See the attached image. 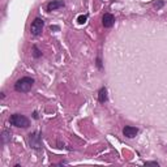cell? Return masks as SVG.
Wrapping results in <instances>:
<instances>
[{
	"mask_svg": "<svg viewBox=\"0 0 167 167\" xmlns=\"http://www.w3.org/2000/svg\"><path fill=\"white\" fill-rule=\"evenodd\" d=\"M43 26H45V21L42 18H34V21L31 22V26H30V33L33 37H39L42 34V30H43Z\"/></svg>",
	"mask_w": 167,
	"mask_h": 167,
	"instance_id": "3957f363",
	"label": "cell"
},
{
	"mask_svg": "<svg viewBox=\"0 0 167 167\" xmlns=\"http://www.w3.org/2000/svg\"><path fill=\"white\" fill-rule=\"evenodd\" d=\"M29 145L33 149H41L42 148V137L39 132H34L29 134Z\"/></svg>",
	"mask_w": 167,
	"mask_h": 167,
	"instance_id": "277c9868",
	"label": "cell"
},
{
	"mask_svg": "<svg viewBox=\"0 0 167 167\" xmlns=\"http://www.w3.org/2000/svg\"><path fill=\"white\" fill-rule=\"evenodd\" d=\"M34 85V80L31 77H22L14 84V90L18 93H27Z\"/></svg>",
	"mask_w": 167,
	"mask_h": 167,
	"instance_id": "6da1fadb",
	"label": "cell"
},
{
	"mask_svg": "<svg viewBox=\"0 0 167 167\" xmlns=\"http://www.w3.org/2000/svg\"><path fill=\"white\" fill-rule=\"evenodd\" d=\"M97 65H98V68H102V63H101V59H97Z\"/></svg>",
	"mask_w": 167,
	"mask_h": 167,
	"instance_id": "4fadbf2b",
	"label": "cell"
},
{
	"mask_svg": "<svg viewBox=\"0 0 167 167\" xmlns=\"http://www.w3.org/2000/svg\"><path fill=\"white\" fill-rule=\"evenodd\" d=\"M86 20H87V14H81V16H78L77 22L80 24V25H82V24H85V22H86Z\"/></svg>",
	"mask_w": 167,
	"mask_h": 167,
	"instance_id": "30bf717a",
	"label": "cell"
},
{
	"mask_svg": "<svg viewBox=\"0 0 167 167\" xmlns=\"http://www.w3.org/2000/svg\"><path fill=\"white\" fill-rule=\"evenodd\" d=\"M145 166H156V167H158L159 165H158V162H145Z\"/></svg>",
	"mask_w": 167,
	"mask_h": 167,
	"instance_id": "7c38bea8",
	"label": "cell"
},
{
	"mask_svg": "<svg viewBox=\"0 0 167 167\" xmlns=\"http://www.w3.org/2000/svg\"><path fill=\"white\" fill-rule=\"evenodd\" d=\"M64 7V2L63 0H52L47 4V11L49 12H52V11H56L59 8Z\"/></svg>",
	"mask_w": 167,
	"mask_h": 167,
	"instance_id": "52a82bcc",
	"label": "cell"
},
{
	"mask_svg": "<svg viewBox=\"0 0 167 167\" xmlns=\"http://www.w3.org/2000/svg\"><path fill=\"white\" fill-rule=\"evenodd\" d=\"M107 99H109V97H107V89L106 87H101L98 91V101L101 103H105L107 102Z\"/></svg>",
	"mask_w": 167,
	"mask_h": 167,
	"instance_id": "ba28073f",
	"label": "cell"
},
{
	"mask_svg": "<svg viewBox=\"0 0 167 167\" xmlns=\"http://www.w3.org/2000/svg\"><path fill=\"white\" fill-rule=\"evenodd\" d=\"M11 140V132L9 131H7V129H4L3 131V134H2V141H3V144H7L8 141Z\"/></svg>",
	"mask_w": 167,
	"mask_h": 167,
	"instance_id": "9c48e42d",
	"label": "cell"
},
{
	"mask_svg": "<svg viewBox=\"0 0 167 167\" xmlns=\"http://www.w3.org/2000/svg\"><path fill=\"white\" fill-rule=\"evenodd\" d=\"M9 123L12 125H14V127H18V128H27V127L30 125L29 119H27L26 116H24V115H21V114L11 115Z\"/></svg>",
	"mask_w": 167,
	"mask_h": 167,
	"instance_id": "7a4b0ae2",
	"label": "cell"
},
{
	"mask_svg": "<svg viewBox=\"0 0 167 167\" xmlns=\"http://www.w3.org/2000/svg\"><path fill=\"white\" fill-rule=\"evenodd\" d=\"M33 50H34V54H33V55H34V58H39V56L42 55V52L38 50V47H37V46H33Z\"/></svg>",
	"mask_w": 167,
	"mask_h": 167,
	"instance_id": "8fae6325",
	"label": "cell"
},
{
	"mask_svg": "<svg viewBox=\"0 0 167 167\" xmlns=\"http://www.w3.org/2000/svg\"><path fill=\"white\" fill-rule=\"evenodd\" d=\"M50 29H51V30H59V26H52V25H51Z\"/></svg>",
	"mask_w": 167,
	"mask_h": 167,
	"instance_id": "5bb4252c",
	"label": "cell"
},
{
	"mask_svg": "<svg viewBox=\"0 0 167 167\" xmlns=\"http://www.w3.org/2000/svg\"><path fill=\"white\" fill-rule=\"evenodd\" d=\"M137 133H138V129L132 125H127V127H124V129H123V134L128 138H133Z\"/></svg>",
	"mask_w": 167,
	"mask_h": 167,
	"instance_id": "5b68a950",
	"label": "cell"
},
{
	"mask_svg": "<svg viewBox=\"0 0 167 167\" xmlns=\"http://www.w3.org/2000/svg\"><path fill=\"white\" fill-rule=\"evenodd\" d=\"M114 22H115L114 14H111V13H105V14H103L102 24H103V26H105V27H111L114 25Z\"/></svg>",
	"mask_w": 167,
	"mask_h": 167,
	"instance_id": "8992f818",
	"label": "cell"
}]
</instances>
